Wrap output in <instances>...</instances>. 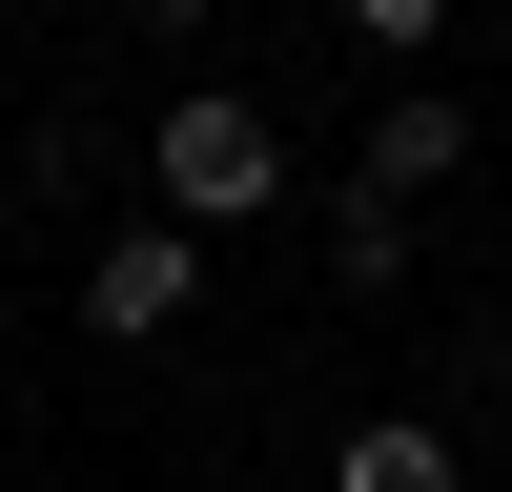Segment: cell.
I'll list each match as a JSON object with an SVG mask.
<instances>
[{
    "mask_svg": "<svg viewBox=\"0 0 512 492\" xmlns=\"http://www.w3.org/2000/svg\"><path fill=\"white\" fill-rule=\"evenodd\" d=\"M144 164H164V226H246V205H287V123L246 103V82H185V103L144 123Z\"/></svg>",
    "mask_w": 512,
    "mask_h": 492,
    "instance_id": "6da1fadb",
    "label": "cell"
},
{
    "mask_svg": "<svg viewBox=\"0 0 512 492\" xmlns=\"http://www.w3.org/2000/svg\"><path fill=\"white\" fill-rule=\"evenodd\" d=\"M205 308V246L185 226H123L103 267H82V328H103V349H144V328H185Z\"/></svg>",
    "mask_w": 512,
    "mask_h": 492,
    "instance_id": "7a4b0ae2",
    "label": "cell"
},
{
    "mask_svg": "<svg viewBox=\"0 0 512 492\" xmlns=\"http://www.w3.org/2000/svg\"><path fill=\"white\" fill-rule=\"evenodd\" d=\"M451 144H472V123H451L431 82H410V103H369V144H349V185H369V205H431V185H451Z\"/></svg>",
    "mask_w": 512,
    "mask_h": 492,
    "instance_id": "3957f363",
    "label": "cell"
},
{
    "mask_svg": "<svg viewBox=\"0 0 512 492\" xmlns=\"http://www.w3.org/2000/svg\"><path fill=\"white\" fill-rule=\"evenodd\" d=\"M328 492H451V431L431 410H369V431L328 451Z\"/></svg>",
    "mask_w": 512,
    "mask_h": 492,
    "instance_id": "277c9868",
    "label": "cell"
},
{
    "mask_svg": "<svg viewBox=\"0 0 512 492\" xmlns=\"http://www.w3.org/2000/svg\"><path fill=\"white\" fill-rule=\"evenodd\" d=\"M328 287H410V205H369V185L328 205Z\"/></svg>",
    "mask_w": 512,
    "mask_h": 492,
    "instance_id": "5b68a950",
    "label": "cell"
},
{
    "mask_svg": "<svg viewBox=\"0 0 512 492\" xmlns=\"http://www.w3.org/2000/svg\"><path fill=\"white\" fill-rule=\"evenodd\" d=\"M349 21H369V41H451V0H349Z\"/></svg>",
    "mask_w": 512,
    "mask_h": 492,
    "instance_id": "8992f818",
    "label": "cell"
},
{
    "mask_svg": "<svg viewBox=\"0 0 512 492\" xmlns=\"http://www.w3.org/2000/svg\"><path fill=\"white\" fill-rule=\"evenodd\" d=\"M123 21H205V0H123Z\"/></svg>",
    "mask_w": 512,
    "mask_h": 492,
    "instance_id": "52a82bcc",
    "label": "cell"
}]
</instances>
